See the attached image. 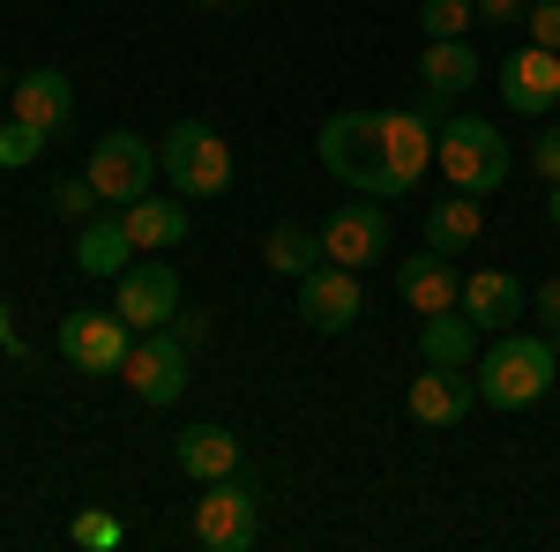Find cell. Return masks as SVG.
Wrapping results in <instances>:
<instances>
[{"instance_id":"obj_1","label":"cell","mask_w":560,"mask_h":552,"mask_svg":"<svg viewBox=\"0 0 560 552\" xmlns=\"http://www.w3.org/2000/svg\"><path fill=\"white\" fill-rule=\"evenodd\" d=\"M553 374H560L553 337H523V329H501V337L471 359L478 403H493V411H530V403L553 388Z\"/></svg>"},{"instance_id":"obj_2","label":"cell","mask_w":560,"mask_h":552,"mask_svg":"<svg viewBox=\"0 0 560 552\" xmlns=\"http://www.w3.org/2000/svg\"><path fill=\"white\" fill-rule=\"evenodd\" d=\"M433 165H441V179H448L456 195H478V202H486V195L509 187L516 157H509V142H501L493 120L456 113V120H441V134H433Z\"/></svg>"},{"instance_id":"obj_3","label":"cell","mask_w":560,"mask_h":552,"mask_svg":"<svg viewBox=\"0 0 560 552\" xmlns=\"http://www.w3.org/2000/svg\"><path fill=\"white\" fill-rule=\"evenodd\" d=\"M314 150H322V172H329V179H345L351 195H374V202H388L382 120H374V113H329Z\"/></svg>"},{"instance_id":"obj_4","label":"cell","mask_w":560,"mask_h":552,"mask_svg":"<svg viewBox=\"0 0 560 552\" xmlns=\"http://www.w3.org/2000/svg\"><path fill=\"white\" fill-rule=\"evenodd\" d=\"M158 172L173 179L179 202H210V195L232 187V142L217 128H202V120H179V128L158 142Z\"/></svg>"},{"instance_id":"obj_5","label":"cell","mask_w":560,"mask_h":552,"mask_svg":"<svg viewBox=\"0 0 560 552\" xmlns=\"http://www.w3.org/2000/svg\"><path fill=\"white\" fill-rule=\"evenodd\" d=\"M195 538L210 552H255L261 545V493L240 470L217 478V485H202V501H195Z\"/></svg>"},{"instance_id":"obj_6","label":"cell","mask_w":560,"mask_h":552,"mask_svg":"<svg viewBox=\"0 0 560 552\" xmlns=\"http://www.w3.org/2000/svg\"><path fill=\"white\" fill-rule=\"evenodd\" d=\"M83 179L97 187V202H142L150 195V179H158V150L142 142V134H128V128H113V134H97L90 142V165H83Z\"/></svg>"},{"instance_id":"obj_7","label":"cell","mask_w":560,"mask_h":552,"mask_svg":"<svg viewBox=\"0 0 560 552\" xmlns=\"http://www.w3.org/2000/svg\"><path fill=\"white\" fill-rule=\"evenodd\" d=\"M322 261H337V269H374V261H388V210L374 195L337 202V210L322 216Z\"/></svg>"},{"instance_id":"obj_8","label":"cell","mask_w":560,"mask_h":552,"mask_svg":"<svg viewBox=\"0 0 560 552\" xmlns=\"http://www.w3.org/2000/svg\"><path fill=\"white\" fill-rule=\"evenodd\" d=\"M135 351V329L120 314H105V306H75L68 321H60V359L75 366V374H120Z\"/></svg>"},{"instance_id":"obj_9","label":"cell","mask_w":560,"mask_h":552,"mask_svg":"<svg viewBox=\"0 0 560 552\" xmlns=\"http://www.w3.org/2000/svg\"><path fill=\"white\" fill-rule=\"evenodd\" d=\"M113 314L128 321V329H165L179 314V269L173 261H150L135 255L120 277H113Z\"/></svg>"},{"instance_id":"obj_10","label":"cell","mask_w":560,"mask_h":552,"mask_svg":"<svg viewBox=\"0 0 560 552\" xmlns=\"http://www.w3.org/2000/svg\"><path fill=\"white\" fill-rule=\"evenodd\" d=\"M187 343L173 337V329H142L128 351V366H120V381L150 403V411H165V403H179V388H187Z\"/></svg>"},{"instance_id":"obj_11","label":"cell","mask_w":560,"mask_h":552,"mask_svg":"<svg viewBox=\"0 0 560 552\" xmlns=\"http://www.w3.org/2000/svg\"><path fill=\"white\" fill-rule=\"evenodd\" d=\"M382 120V165H388V202L396 195H411L419 179L433 172V120H419L411 105H396V113H374Z\"/></svg>"},{"instance_id":"obj_12","label":"cell","mask_w":560,"mask_h":552,"mask_svg":"<svg viewBox=\"0 0 560 552\" xmlns=\"http://www.w3.org/2000/svg\"><path fill=\"white\" fill-rule=\"evenodd\" d=\"M359 314H366L359 269H337V261H322V269H306V277H300V321H306V329H322V337H345Z\"/></svg>"},{"instance_id":"obj_13","label":"cell","mask_w":560,"mask_h":552,"mask_svg":"<svg viewBox=\"0 0 560 552\" xmlns=\"http://www.w3.org/2000/svg\"><path fill=\"white\" fill-rule=\"evenodd\" d=\"M501 105L523 113V120H546L560 105V52H546V45L509 52V60H501Z\"/></svg>"},{"instance_id":"obj_14","label":"cell","mask_w":560,"mask_h":552,"mask_svg":"<svg viewBox=\"0 0 560 552\" xmlns=\"http://www.w3.org/2000/svg\"><path fill=\"white\" fill-rule=\"evenodd\" d=\"M8 105H15V120L45 128L52 142H68V134H75V83H68L60 68H23L15 90H8Z\"/></svg>"},{"instance_id":"obj_15","label":"cell","mask_w":560,"mask_h":552,"mask_svg":"<svg viewBox=\"0 0 560 552\" xmlns=\"http://www.w3.org/2000/svg\"><path fill=\"white\" fill-rule=\"evenodd\" d=\"M396 292H404V306L411 314H448V306H464V269H456V255H411L396 261Z\"/></svg>"},{"instance_id":"obj_16","label":"cell","mask_w":560,"mask_h":552,"mask_svg":"<svg viewBox=\"0 0 560 552\" xmlns=\"http://www.w3.org/2000/svg\"><path fill=\"white\" fill-rule=\"evenodd\" d=\"M411 419L419 425H456V419H471V403H478V381H471V366H427L419 381H411Z\"/></svg>"},{"instance_id":"obj_17","label":"cell","mask_w":560,"mask_h":552,"mask_svg":"<svg viewBox=\"0 0 560 552\" xmlns=\"http://www.w3.org/2000/svg\"><path fill=\"white\" fill-rule=\"evenodd\" d=\"M173 463L187 470L195 485H217V478L240 470V433H232V425H187L173 441Z\"/></svg>"},{"instance_id":"obj_18","label":"cell","mask_w":560,"mask_h":552,"mask_svg":"<svg viewBox=\"0 0 560 552\" xmlns=\"http://www.w3.org/2000/svg\"><path fill=\"white\" fill-rule=\"evenodd\" d=\"M464 314L478 321V337H501L509 321H523V284L509 269H471L464 277Z\"/></svg>"},{"instance_id":"obj_19","label":"cell","mask_w":560,"mask_h":552,"mask_svg":"<svg viewBox=\"0 0 560 552\" xmlns=\"http://www.w3.org/2000/svg\"><path fill=\"white\" fill-rule=\"evenodd\" d=\"M120 224H128L135 255H173V247H187V202L142 195V202H120Z\"/></svg>"},{"instance_id":"obj_20","label":"cell","mask_w":560,"mask_h":552,"mask_svg":"<svg viewBox=\"0 0 560 552\" xmlns=\"http://www.w3.org/2000/svg\"><path fill=\"white\" fill-rule=\"evenodd\" d=\"M128 261H135V239H128V224H120V210L75 224V269L83 277H120Z\"/></svg>"},{"instance_id":"obj_21","label":"cell","mask_w":560,"mask_h":552,"mask_svg":"<svg viewBox=\"0 0 560 552\" xmlns=\"http://www.w3.org/2000/svg\"><path fill=\"white\" fill-rule=\"evenodd\" d=\"M419 359H427V366H471L478 359V321L464 314V306L419 314Z\"/></svg>"},{"instance_id":"obj_22","label":"cell","mask_w":560,"mask_h":552,"mask_svg":"<svg viewBox=\"0 0 560 552\" xmlns=\"http://www.w3.org/2000/svg\"><path fill=\"white\" fill-rule=\"evenodd\" d=\"M419 83L441 90V97H464V90L478 83V52H471V38H427V52H419Z\"/></svg>"},{"instance_id":"obj_23","label":"cell","mask_w":560,"mask_h":552,"mask_svg":"<svg viewBox=\"0 0 560 552\" xmlns=\"http://www.w3.org/2000/svg\"><path fill=\"white\" fill-rule=\"evenodd\" d=\"M478 232H486L478 195H456V202H433V210H427V247H433V255H471Z\"/></svg>"},{"instance_id":"obj_24","label":"cell","mask_w":560,"mask_h":552,"mask_svg":"<svg viewBox=\"0 0 560 552\" xmlns=\"http://www.w3.org/2000/svg\"><path fill=\"white\" fill-rule=\"evenodd\" d=\"M261 261L300 284L306 269H322V232H306V224H269V232H261Z\"/></svg>"},{"instance_id":"obj_25","label":"cell","mask_w":560,"mask_h":552,"mask_svg":"<svg viewBox=\"0 0 560 552\" xmlns=\"http://www.w3.org/2000/svg\"><path fill=\"white\" fill-rule=\"evenodd\" d=\"M419 23H427V38H471L478 8L471 0H419Z\"/></svg>"},{"instance_id":"obj_26","label":"cell","mask_w":560,"mask_h":552,"mask_svg":"<svg viewBox=\"0 0 560 552\" xmlns=\"http://www.w3.org/2000/svg\"><path fill=\"white\" fill-rule=\"evenodd\" d=\"M45 150H52V134L31 128V120H8V128H0V165H8V172H15V165H38Z\"/></svg>"},{"instance_id":"obj_27","label":"cell","mask_w":560,"mask_h":552,"mask_svg":"<svg viewBox=\"0 0 560 552\" xmlns=\"http://www.w3.org/2000/svg\"><path fill=\"white\" fill-rule=\"evenodd\" d=\"M68 538H75V545H90V552H113L120 538H128V530H120V515H105V508H83L75 522H68Z\"/></svg>"},{"instance_id":"obj_28","label":"cell","mask_w":560,"mask_h":552,"mask_svg":"<svg viewBox=\"0 0 560 552\" xmlns=\"http://www.w3.org/2000/svg\"><path fill=\"white\" fill-rule=\"evenodd\" d=\"M45 202H52V216H68V224H90V216H97V187H90V179H52Z\"/></svg>"},{"instance_id":"obj_29","label":"cell","mask_w":560,"mask_h":552,"mask_svg":"<svg viewBox=\"0 0 560 552\" xmlns=\"http://www.w3.org/2000/svg\"><path fill=\"white\" fill-rule=\"evenodd\" d=\"M523 31H530V45L560 52V0H530V8H523Z\"/></svg>"},{"instance_id":"obj_30","label":"cell","mask_w":560,"mask_h":552,"mask_svg":"<svg viewBox=\"0 0 560 552\" xmlns=\"http://www.w3.org/2000/svg\"><path fill=\"white\" fill-rule=\"evenodd\" d=\"M165 329H173V337L187 343V351H202V343H210V314H202V306H179Z\"/></svg>"},{"instance_id":"obj_31","label":"cell","mask_w":560,"mask_h":552,"mask_svg":"<svg viewBox=\"0 0 560 552\" xmlns=\"http://www.w3.org/2000/svg\"><path fill=\"white\" fill-rule=\"evenodd\" d=\"M530 172H538L546 187H553V179H560V128H546V134H538V142H530Z\"/></svg>"},{"instance_id":"obj_32","label":"cell","mask_w":560,"mask_h":552,"mask_svg":"<svg viewBox=\"0 0 560 552\" xmlns=\"http://www.w3.org/2000/svg\"><path fill=\"white\" fill-rule=\"evenodd\" d=\"M471 8H478V23H523L530 0H471Z\"/></svg>"},{"instance_id":"obj_33","label":"cell","mask_w":560,"mask_h":552,"mask_svg":"<svg viewBox=\"0 0 560 552\" xmlns=\"http://www.w3.org/2000/svg\"><path fill=\"white\" fill-rule=\"evenodd\" d=\"M0 351H8V359H31V343H23V329H15L8 306H0Z\"/></svg>"},{"instance_id":"obj_34","label":"cell","mask_w":560,"mask_h":552,"mask_svg":"<svg viewBox=\"0 0 560 552\" xmlns=\"http://www.w3.org/2000/svg\"><path fill=\"white\" fill-rule=\"evenodd\" d=\"M538 321H560V277L538 284Z\"/></svg>"},{"instance_id":"obj_35","label":"cell","mask_w":560,"mask_h":552,"mask_svg":"<svg viewBox=\"0 0 560 552\" xmlns=\"http://www.w3.org/2000/svg\"><path fill=\"white\" fill-rule=\"evenodd\" d=\"M546 224L560 232V179H553V195H546Z\"/></svg>"},{"instance_id":"obj_36","label":"cell","mask_w":560,"mask_h":552,"mask_svg":"<svg viewBox=\"0 0 560 552\" xmlns=\"http://www.w3.org/2000/svg\"><path fill=\"white\" fill-rule=\"evenodd\" d=\"M8 90H15V75H8V68H0V97H8Z\"/></svg>"},{"instance_id":"obj_37","label":"cell","mask_w":560,"mask_h":552,"mask_svg":"<svg viewBox=\"0 0 560 552\" xmlns=\"http://www.w3.org/2000/svg\"><path fill=\"white\" fill-rule=\"evenodd\" d=\"M546 337H553V351H560V321H546Z\"/></svg>"},{"instance_id":"obj_38","label":"cell","mask_w":560,"mask_h":552,"mask_svg":"<svg viewBox=\"0 0 560 552\" xmlns=\"http://www.w3.org/2000/svg\"><path fill=\"white\" fill-rule=\"evenodd\" d=\"M195 8H224V0H195Z\"/></svg>"}]
</instances>
